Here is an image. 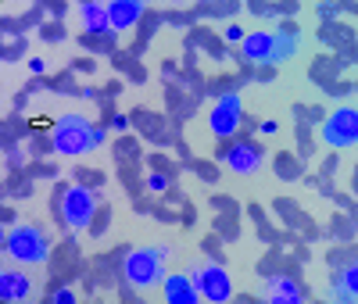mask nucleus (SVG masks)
Here are the masks:
<instances>
[{
    "label": "nucleus",
    "instance_id": "f257e3e1",
    "mask_svg": "<svg viewBox=\"0 0 358 304\" xmlns=\"http://www.w3.org/2000/svg\"><path fill=\"white\" fill-rule=\"evenodd\" d=\"M241 50L255 65H280L290 54H297V29L294 33L290 29H283V33H265V29H258V33H248L241 40Z\"/></svg>",
    "mask_w": 358,
    "mask_h": 304
},
{
    "label": "nucleus",
    "instance_id": "f03ea898",
    "mask_svg": "<svg viewBox=\"0 0 358 304\" xmlns=\"http://www.w3.org/2000/svg\"><path fill=\"white\" fill-rule=\"evenodd\" d=\"M90 133H94V126H90L86 115H76V111L62 115L50 129V147L65 158H79L90 150Z\"/></svg>",
    "mask_w": 358,
    "mask_h": 304
},
{
    "label": "nucleus",
    "instance_id": "7ed1b4c3",
    "mask_svg": "<svg viewBox=\"0 0 358 304\" xmlns=\"http://www.w3.org/2000/svg\"><path fill=\"white\" fill-rule=\"evenodd\" d=\"M4 251L18 265H47L50 243H47L43 229H36V226H15L4 240Z\"/></svg>",
    "mask_w": 358,
    "mask_h": 304
},
{
    "label": "nucleus",
    "instance_id": "20e7f679",
    "mask_svg": "<svg viewBox=\"0 0 358 304\" xmlns=\"http://www.w3.org/2000/svg\"><path fill=\"white\" fill-rule=\"evenodd\" d=\"M165 258H169V247H143V251H133L129 258H126V280H129V287H136V290H151V287H158L162 280H165Z\"/></svg>",
    "mask_w": 358,
    "mask_h": 304
},
{
    "label": "nucleus",
    "instance_id": "39448f33",
    "mask_svg": "<svg viewBox=\"0 0 358 304\" xmlns=\"http://www.w3.org/2000/svg\"><path fill=\"white\" fill-rule=\"evenodd\" d=\"M241 122H244V104L236 94H222L212 104V111H208V129H212L215 140H233Z\"/></svg>",
    "mask_w": 358,
    "mask_h": 304
},
{
    "label": "nucleus",
    "instance_id": "423d86ee",
    "mask_svg": "<svg viewBox=\"0 0 358 304\" xmlns=\"http://www.w3.org/2000/svg\"><path fill=\"white\" fill-rule=\"evenodd\" d=\"M322 143L334 150H348L358 143V111L355 108H337L322 126Z\"/></svg>",
    "mask_w": 358,
    "mask_h": 304
},
{
    "label": "nucleus",
    "instance_id": "0eeeda50",
    "mask_svg": "<svg viewBox=\"0 0 358 304\" xmlns=\"http://www.w3.org/2000/svg\"><path fill=\"white\" fill-rule=\"evenodd\" d=\"M94 211H97V197L86 187H72L62 197V222L69 229H86L90 222H94Z\"/></svg>",
    "mask_w": 358,
    "mask_h": 304
},
{
    "label": "nucleus",
    "instance_id": "6e6552de",
    "mask_svg": "<svg viewBox=\"0 0 358 304\" xmlns=\"http://www.w3.org/2000/svg\"><path fill=\"white\" fill-rule=\"evenodd\" d=\"M194 283H197L201 297H208V301H229V297H233V283H229V276H226V268L215 265V261L201 265L197 276H194Z\"/></svg>",
    "mask_w": 358,
    "mask_h": 304
},
{
    "label": "nucleus",
    "instance_id": "1a4fd4ad",
    "mask_svg": "<svg viewBox=\"0 0 358 304\" xmlns=\"http://www.w3.org/2000/svg\"><path fill=\"white\" fill-rule=\"evenodd\" d=\"M222 158H226V165H229L236 175H255V172L265 165V150H262L258 143H251V140H236Z\"/></svg>",
    "mask_w": 358,
    "mask_h": 304
},
{
    "label": "nucleus",
    "instance_id": "9d476101",
    "mask_svg": "<svg viewBox=\"0 0 358 304\" xmlns=\"http://www.w3.org/2000/svg\"><path fill=\"white\" fill-rule=\"evenodd\" d=\"M162 294H165L169 304H197V301H204L201 290H197V283H194V276H183V272L165 276L162 280Z\"/></svg>",
    "mask_w": 358,
    "mask_h": 304
},
{
    "label": "nucleus",
    "instance_id": "9b49d317",
    "mask_svg": "<svg viewBox=\"0 0 358 304\" xmlns=\"http://www.w3.org/2000/svg\"><path fill=\"white\" fill-rule=\"evenodd\" d=\"M143 4L140 0H115V4H108V22H111V33H126V29H133L140 18H143Z\"/></svg>",
    "mask_w": 358,
    "mask_h": 304
},
{
    "label": "nucleus",
    "instance_id": "f8f14e48",
    "mask_svg": "<svg viewBox=\"0 0 358 304\" xmlns=\"http://www.w3.org/2000/svg\"><path fill=\"white\" fill-rule=\"evenodd\" d=\"M265 301H273V304H301V287H297L290 276H273L265 283Z\"/></svg>",
    "mask_w": 358,
    "mask_h": 304
},
{
    "label": "nucleus",
    "instance_id": "ddd939ff",
    "mask_svg": "<svg viewBox=\"0 0 358 304\" xmlns=\"http://www.w3.org/2000/svg\"><path fill=\"white\" fill-rule=\"evenodd\" d=\"M29 294H33L29 276H22V272H15V268H4V276H0V297L15 304V301H25Z\"/></svg>",
    "mask_w": 358,
    "mask_h": 304
},
{
    "label": "nucleus",
    "instance_id": "4468645a",
    "mask_svg": "<svg viewBox=\"0 0 358 304\" xmlns=\"http://www.w3.org/2000/svg\"><path fill=\"white\" fill-rule=\"evenodd\" d=\"M79 15H83V25H86V33H94V36H111L108 4H83V8H79Z\"/></svg>",
    "mask_w": 358,
    "mask_h": 304
},
{
    "label": "nucleus",
    "instance_id": "2eb2a0df",
    "mask_svg": "<svg viewBox=\"0 0 358 304\" xmlns=\"http://www.w3.org/2000/svg\"><path fill=\"white\" fill-rule=\"evenodd\" d=\"M334 297L337 301H355L358 297V268L355 265L341 268L337 276H334Z\"/></svg>",
    "mask_w": 358,
    "mask_h": 304
},
{
    "label": "nucleus",
    "instance_id": "dca6fc26",
    "mask_svg": "<svg viewBox=\"0 0 358 304\" xmlns=\"http://www.w3.org/2000/svg\"><path fill=\"white\" fill-rule=\"evenodd\" d=\"M147 187H151V190H155V194H162V190H165V187H169V179H165V175H162V172H155V175H151V179H147Z\"/></svg>",
    "mask_w": 358,
    "mask_h": 304
},
{
    "label": "nucleus",
    "instance_id": "f3484780",
    "mask_svg": "<svg viewBox=\"0 0 358 304\" xmlns=\"http://www.w3.org/2000/svg\"><path fill=\"white\" fill-rule=\"evenodd\" d=\"M241 40H244L241 25H229V29H226V43H241Z\"/></svg>",
    "mask_w": 358,
    "mask_h": 304
},
{
    "label": "nucleus",
    "instance_id": "a211bd4d",
    "mask_svg": "<svg viewBox=\"0 0 358 304\" xmlns=\"http://www.w3.org/2000/svg\"><path fill=\"white\" fill-rule=\"evenodd\" d=\"M104 140H108V133H104L101 126H94V133H90V147H101Z\"/></svg>",
    "mask_w": 358,
    "mask_h": 304
},
{
    "label": "nucleus",
    "instance_id": "6ab92c4d",
    "mask_svg": "<svg viewBox=\"0 0 358 304\" xmlns=\"http://www.w3.org/2000/svg\"><path fill=\"white\" fill-rule=\"evenodd\" d=\"M50 301H54V304H72V301H76V294H72V290H57Z\"/></svg>",
    "mask_w": 358,
    "mask_h": 304
},
{
    "label": "nucleus",
    "instance_id": "aec40b11",
    "mask_svg": "<svg viewBox=\"0 0 358 304\" xmlns=\"http://www.w3.org/2000/svg\"><path fill=\"white\" fill-rule=\"evenodd\" d=\"M258 129H262V136H273V133H276V122H262Z\"/></svg>",
    "mask_w": 358,
    "mask_h": 304
},
{
    "label": "nucleus",
    "instance_id": "412c9836",
    "mask_svg": "<svg viewBox=\"0 0 358 304\" xmlns=\"http://www.w3.org/2000/svg\"><path fill=\"white\" fill-rule=\"evenodd\" d=\"M29 68H33V72H36V75H40V72H43V68H47V65H43V61H40V57H33V61H29Z\"/></svg>",
    "mask_w": 358,
    "mask_h": 304
}]
</instances>
